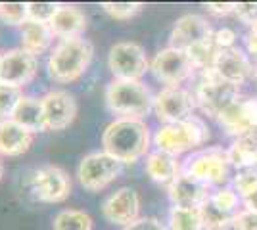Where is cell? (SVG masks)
I'll use <instances>...</instances> for the list:
<instances>
[{
  "label": "cell",
  "mask_w": 257,
  "mask_h": 230,
  "mask_svg": "<svg viewBox=\"0 0 257 230\" xmlns=\"http://www.w3.org/2000/svg\"><path fill=\"white\" fill-rule=\"evenodd\" d=\"M104 152L121 163H137L150 150V129L142 119L117 117L102 134Z\"/></svg>",
  "instance_id": "1"
},
{
  "label": "cell",
  "mask_w": 257,
  "mask_h": 230,
  "mask_svg": "<svg viewBox=\"0 0 257 230\" xmlns=\"http://www.w3.org/2000/svg\"><path fill=\"white\" fill-rule=\"evenodd\" d=\"M94 58V46L83 37L60 41L48 56V75L54 83H75L86 73Z\"/></svg>",
  "instance_id": "2"
},
{
  "label": "cell",
  "mask_w": 257,
  "mask_h": 230,
  "mask_svg": "<svg viewBox=\"0 0 257 230\" xmlns=\"http://www.w3.org/2000/svg\"><path fill=\"white\" fill-rule=\"evenodd\" d=\"M106 106L119 117L142 119L154 110V96L150 88L140 81L113 79L106 87Z\"/></svg>",
  "instance_id": "3"
},
{
  "label": "cell",
  "mask_w": 257,
  "mask_h": 230,
  "mask_svg": "<svg viewBox=\"0 0 257 230\" xmlns=\"http://www.w3.org/2000/svg\"><path fill=\"white\" fill-rule=\"evenodd\" d=\"M209 136L207 127L204 121L198 117H190L181 123H173V125H163L160 131L154 136V144L158 146L160 152H165L177 157L181 153L192 150L196 146L204 144Z\"/></svg>",
  "instance_id": "4"
},
{
  "label": "cell",
  "mask_w": 257,
  "mask_h": 230,
  "mask_svg": "<svg viewBox=\"0 0 257 230\" xmlns=\"http://www.w3.org/2000/svg\"><path fill=\"white\" fill-rule=\"evenodd\" d=\"M123 171V163L113 155L102 152H90L81 159L77 167L79 184L88 192H100L115 182Z\"/></svg>",
  "instance_id": "5"
},
{
  "label": "cell",
  "mask_w": 257,
  "mask_h": 230,
  "mask_svg": "<svg viewBox=\"0 0 257 230\" xmlns=\"http://www.w3.org/2000/svg\"><path fill=\"white\" fill-rule=\"evenodd\" d=\"M107 66L111 75L119 81H140L150 69V62L140 44L121 41L109 48Z\"/></svg>",
  "instance_id": "6"
},
{
  "label": "cell",
  "mask_w": 257,
  "mask_h": 230,
  "mask_svg": "<svg viewBox=\"0 0 257 230\" xmlns=\"http://www.w3.org/2000/svg\"><path fill=\"white\" fill-rule=\"evenodd\" d=\"M238 98H240L238 87L215 77L213 71H205L204 81L198 85L196 96H194L200 110L204 111L205 115L215 117V119H219V115L226 108H230Z\"/></svg>",
  "instance_id": "7"
},
{
  "label": "cell",
  "mask_w": 257,
  "mask_h": 230,
  "mask_svg": "<svg viewBox=\"0 0 257 230\" xmlns=\"http://www.w3.org/2000/svg\"><path fill=\"white\" fill-rule=\"evenodd\" d=\"M228 153L221 152V150H205V152H198L190 155L182 173L188 176L198 178L204 184H223L228 178Z\"/></svg>",
  "instance_id": "8"
},
{
  "label": "cell",
  "mask_w": 257,
  "mask_h": 230,
  "mask_svg": "<svg viewBox=\"0 0 257 230\" xmlns=\"http://www.w3.org/2000/svg\"><path fill=\"white\" fill-rule=\"evenodd\" d=\"M194 64L184 50L179 48H163L161 52L154 56L150 62V71L154 77L165 83L167 87H179L194 73Z\"/></svg>",
  "instance_id": "9"
},
{
  "label": "cell",
  "mask_w": 257,
  "mask_h": 230,
  "mask_svg": "<svg viewBox=\"0 0 257 230\" xmlns=\"http://www.w3.org/2000/svg\"><path fill=\"white\" fill-rule=\"evenodd\" d=\"M35 197L44 203H62L71 194V178L62 167L43 165L31 176Z\"/></svg>",
  "instance_id": "10"
},
{
  "label": "cell",
  "mask_w": 257,
  "mask_h": 230,
  "mask_svg": "<svg viewBox=\"0 0 257 230\" xmlns=\"http://www.w3.org/2000/svg\"><path fill=\"white\" fill-rule=\"evenodd\" d=\"M154 111L165 125L186 121L192 117L194 96L181 87H165L154 96Z\"/></svg>",
  "instance_id": "11"
},
{
  "label": "cell",
  "mask_w": 257,
  "mask_h": 230,
  "mask_svg": "<svg viewBox=\"0 0 257 230\" xmlns=\"http://www.w3.org/2000/svg\"><path fill=\"white\" fill-rule=\"evenodd\" d=\"M41 102H43L46 131H64L75 121L79 106L71 92L54 88L44 94Z\"/></svg>",
  "instance_id": "12"
},
{
  "label": "cell",
  "mask_w": 257,
  "mask_h": 230,
  "mask_svg": "<svg viewBox=\"0 0 257 230\" xmlns=\"http://www.w3.org/2000/svg\"><path fill=\"white\" fill-rule=\"evenodd\" d=\"M102 215L107 222L117 226H128L140 217V196L135 188L123 186L111 192L102 203Z\"/></svg>",
  "instance_id": "13"
},
{
  "label": "cell",
  "mask_w": 257,
  "mask_h": 230,
  "mask_svg": "<svg viewBox=\"0 0 257 230\" xmlns=\"http://www.w3.org/2000/svg\"><path fill=\"white\" fill-rule=\"evenodd\" d=\"M37 58L25 52L23 48H14L10 52L2 54V73H0V83L10 85V87L23 88L29 85L35 75H37Z\"/></svg>",
  "instance_id": "14"
},
{
  "label": "cell",
  "mask_w": 257,
  "mask_h": 230,
  "mask_svg": "<svg viewBox=\"0 0 257 230\" xmlns=\"http://www.w3.org/2000/svg\"><path fill=\"white\" fill-rule=\"evenodd\" d=\"M213 41L211 27L205 18L198 14H186L181 20H177L171 31V46L179 50H190L198 44H205Z\"/></svg>",
  "instance_id": "15"
},
{
  "label": "cell",
  "mask_w": 257,
  "mask_h": 230,
  "mask_svg": "<svg viewBox=\"0 0 257 230\" xmlns=\"http://www.w3.org/2000/svg\"><path fill=\"white\" fill-rule=\"evenodd\" d=\"M219 123L232 136H247L257 129V98H238L219 115Z\"/></svg>",
  "instance_id": "16"
},
{
  "label": "cell",
  "mask_w": 257,
  "mask_h": 230,
  "mask_svg": "<svg viewBox=\"0 0 257 230\" xmlns=\"http://www.w3.org/2000/svg\"><path fill=\"white\" fill-rule=\"evenodd\" d=\"M209 71H213L215 77H219L226 83L238 87L249 77L251 64H249L247 56L240 48L232 46V48H225V50L217 52L213 60V67Z\"/></svg>",
  "instance_id": "17"
},
{
  "label": "cell",
  "mask_w": 257,
  "mask_h": 230,
  "mask_svg": "<svg viewBox=\"0 0 257 230\" xmlns=\"http://www.w3.org/2000/svg\"><path fill=\"white\" fill-rule=\"evenodd\" d=\"M169 197L173 201V207L186 209H202L211 199L207 184L184 173L169 186Z\"/></svg>",
  "instance_id": "18"
},
{
  "label": "cell",
  "mask_w": 257,
  "mask_h": 230,
  "mask_svg": "<svg viewBox=\"0 0 257 230\" xmlns=\"http://www.w3.org/2000/svg\"><path fill=\"white\" fill-rule=\"evenodd\" d=\"M48 25H50L52 35L58 37L60 41L79 39L83 37L86 29V16L85 12L73 4H60L54 20Z\"/></svg>",
  "instance_id": "19"
},
{
  "label": "cell",
  "mask_w": 257,
  "mask_h": 230,
  "mask_svg": "<svg viewBox=\"0 0 257 230\" xmlns=\"http://www.w3.org/2000/svg\"><path fill=\"white\" fill-rule=\"evenodd\" d=\"M35 142V134L16 121L4 119L0 121V155L18 157L29 152V148Z\"/></svg>",
  "instance_id": "20"
},
{
  "label": "cell",
  "mask_w": 257,
  "mask_h": 230,
  "mask_svg": "<svg viewBox=\"0 0 257 230\" xmlns=\"http://www.w3.org/2000/svg\"><path fill=\"white\" fill-rule=\"evenodd\" d=\"M146 173L154 182L171 186L173 182L181 176V167L177 163V157H173L165 152H152L146 157Z\"/></svg>",
  "instance_id": "21"
},
{
  "label": "cell",
  "mask_w": 257,
  "mask_h": 230,
  "mask_svg": "<svg viewBox=\"0 0 257 230\" xmlns=\"http://www.w3.org/2000/svg\"><path fill=\"white\" fill-rule=\"evenodd\" d=\"M12 121H16L18 125H22L23 129L31 131L33 134L46 131V123H44V110L41 98L35 96H23L20 104L16 106V110L12 113Z\"/></svg>",
  "instance_id": "22"
},
{
  "label": "cell",
  "mask_w": 257,
  "mask_h": 230,
  "mask_svg": "<svg viewBox=\"0 0 257 230\" xmlns=\"http://www.w3.org/2000/svg\"><path fill=\"white\" fill-rule=\"evenodd\" d=\"M52 39L54 35L48 23L27 22L22 27V48L35 58L44 54L50 48Z\"/></svg>",
  "instance_id": "23"
},
{
  "label": "cell",
  "mask_w": 257,
  "mask_h": 230,
  "mask_svg": "<svg viewBox=\"0 0 257 230\" xmlns=\"http://www.w3.org/2000/svg\"><path fill=\"white\" fill-rule=\"evenodd\" d=\"M228 161L238 169H253L257 165V134L238 138L228 150Z\"/></svg>",
  "instance_id": "24"
},
{
  "label": "cell",
  "mask_w": 257,
  "mask_h": 230,
  "mask_svg": "<svg viewBox=\"0 0 257 230\" xmlns=\"http://www.w3.org/2000/svg\"><path fill=\"white\" fill-rule=\"evenodd\" d=\"M92 217L81 209H62L52 222V230H92Z\"/></svg>",
  "instance_id": "25"
},
{
  "label": "cell",
  "mask_w": 257,
  "mask_h": 230,
  "mask_svg": "<svg viewBox=\"0 0 257 230\" xmlns=\"http://www.w3.org/2000/svg\"><path fill=\"white\" fill-rule=\"evenodd\" d=\"M200 211H202V220H204L205 230H228L234 224V213L217 207L211 199Z\"/></svg>",
  "instance_id": "26"
},
{
  "label": "cell",
  "mask_w": 257,
  "mask_h": 230,
  "mask_svg": "<svg viewBox=\"0 0 257 230\" xmlns=\"http://www.w3.org/2000/svg\"><path fill=\"white\" fill-rule=\"evenodd\" d=\"M169 230H205L200 209L173 207L169 213Z\"/></svg>",
  "instance_id": "27"
},
{
  "label": "cell",
  "mask_w": 257,
  "mask_h": 230,
  "mask_svg": "<svg viewBox=\"0 0 257 230\" xmlns=\"http://www.w3.org/2000/svg\"><path fill=\"white\" fill-rule=\"evenodd\" d=\"M0 20L14 27H23L29 22L27 2H0Z\"/></svg>",
  "instance_id": "28"
},
{
  "label": "cell",
  "mask_w": 257,
  "mask_h": 230,
  "mask_svg": "<svg viewBox=\"0 0 257 230\" xmlns=\"http://www.w3.org/2000/svg\"><path fill=\"white\" fill-rule=\"evenodd\" d=\"M23 96L25 94H23L22 88L0 83V121L12 119V113H14L16 106L20 104V100Z\"/></svg>",
  "instance_id": "29"
},
{
  "label": "cell",
  "mask_w": 257,
  "mask_h": 230,
  "mask_svg": "<svg viewBox=\"0 0 257 230\" xmlns=\"http://www.w3.org/2000/svg\"><path fill=\"white\" fill-rule=\"evenodd\" d=\"M60 8L58 2H27V16L29 22L50 23Z\"/></svg>",
  "instance_id": "30"
},
{
  "label": "cell",
  "mask_w": 257,
  "mask_h": 230,
  "mask_svg": "<svg viewBox=\"0 0 257 230\" xmlns=\"http://www.w3.org/2000/svg\"><path fill=\"white\" fill-rule=\"evenodd\" d=\"M102 8L113 20H131L142 10V4L140 2H104Z\"/></svg>",
  "instance_id": "31"
},
{
  "label": "cell",
  "mask_w": 257,
  "mask_h": 230,
  "mask_svg": "<svg viewBox=\"0 0 257 230\" xmlns=\"http://www.w3.org/2000/svg\"><path fill=\"white\" fill-rule=\"evenodd\" d=\"M211 201H213L217 207L234 213L236 205H238V194H236L232 188H221L215 196H211Z\"/></svg>",
  "instance_id": "32"
},
{
  "label": "cell",
  "mask_w": 257,
  "mask_h": 230,
  "mask_svg": "<svg viewBox=\"0 0 257 230\" xmlns=\"http://www.w3.org/2000/svg\"><path fill=\"white\" fill-rule=\"evenodd\" d=\"M257 186V171L253 169H244L234 176V188L238 190L240 196H244L251 188Z\"/></svg>",
  "instance_id": "33"
},
{
  "label": "cell",
  "mask_w": 257,
  "mask_h": 230,
  "mask_svg": "<svg viewBox=\"0 0 257 230\" xmlns=\"http://www.w3.org/2000/svg\"><path fill=\"white\" fill-rule=\"evenodd\" d=\"M234 230H257V211L244 209L234 217Z\"/></svg>",
  "instance_id": "34"
},
{
  "label": "cell",
  "mask_w": 257,
  "mask_h": 230,
  "mask_svg": "<svg viewBox=\"0 0 257 230\" xmlns=\"http://www.w3.org/2000/svg\"><path fill=\"white\" fill-rule=\"evenodd\" d=\"M234 14L244 23H249V25L253 27L257 23V2H242V4H236Z\"/></svg>",
  "instance_id": "35"
},
{
  "label": "cell",
  "mask_w": 257,
  "mask_h": 230,
  "mask_svg": "<svg viewBox=\"0 0 257 230\" xmlns=\"http://www.w3.org/2000/svg\"><path fill=\"white\" fill-rule=\"evenodd\" d=\"M234 41H236V35L232 29H219V31H215L213 33V44L217 46V50H225V48H232L234 46Z\"/></svg>",
  "instance_id": "36"
},
{
  "label": "cell",
  "mask_w": 257,
  "mask_h": 230,
  "mask_svg": "<svg viewBox=\"0 0 257 230\" xmlns=\"http://www.w3.org/2000/svg\"><path fill=\"white\" fill-rule=\"evenodd\" d=\"M123 230H167L161 224L158 219H152V217H142V219L135 220L133 224L125 226Z\"/></svg>",
  "instance_id": "37"
},
{
  "label": "cell",
  "mask_w": 257,
  "mask_h": 230,
  "mask_svg": "<svg viewBox=\"0 0 257 230\" xmlns=\"http://www.w3.org/2000/svg\"><path fill=\"white\" fill-rule=\"evenodd\" d=\"M207 12H211V14H217V16H226V14H230V12L236 10V4L232 2H209L207 6Z\"/></svg>",
  "instance_id": "38"
},
{
  "label": "cell",
  "mask_w": 257,
  "mask_h": 230,
  "mask_svg": "<svg viewBox=\"0 0 257 230\" xmlns=\"http://www.w3.org/2000/svg\"><path fill=\"white\" fill-rule=\"evenodd\" d=\"M240 197H242V201L246 203V207L249 209V211H257V186L251 188L249 192H246L244 196H240Z\"/></svg>",
  "instance_id": "39"
},
{
  "label": "cell",
  "mask_w": 257,
  "mask_h": 230,
  "mask_svg": "<svg viewBox=\"0 0 257 230\" xmlns=\"http://www.w3.org/2000/svg\"><path fill=\"white\" fill-rule=\"evenodd\" d=\"M247 50L257 58V23L251 27V31L247 35Z\"/></svg>",
  "instance_id": "40"
},
{
  "label": "cell",
  "mask_w": 257,
  "mask_h": 230,
  "mask_svg": "<svg viewBox=\"0 0 257 230\" xmlns=\"http://www.w3.org/2000/svg\"><path fill=\"white\" fill-rule=\"evenodd\" d=\"M2 176H4V165L0 161V180H2Z\"/></svg>",
  "instance_id": "41"
},
{
  "label": "cell",
  "mask_w": 257,
  "mask_h": 230,
  "mask_svg": "<svg viewBox=\"0 0 257 230\" xmlns=\"http://www.w3.org/2000/svg\"><path fill=\"white\" fill-rule=\"evenodd\" d=\"M0 73H2V54H0Z\"/></svg>",
  "instance_id": "42"
}]
</instances>
